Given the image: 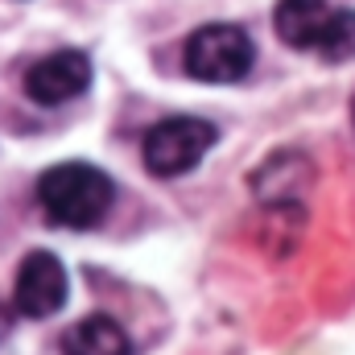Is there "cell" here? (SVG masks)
Listing matches in <instances>:
<instances>
[{
    "label": "cell",
    "instance_id": "cell-4",
    "mask_svg": "<svg viewBox=\"0 0 355 355\" xmlns=\"http://www.w3.org/2000/svg\"><path fill=\"white\" fill-rule=\"evenodd\" d=\"M252 37L240 25H202L186 42V75L198 83H240L252 71Z\"/></svg>",
    "mask_w": 355,
    "mask_h": 355
},
{
    "label": "cell",
    "instance_id": "cell-5",
    "mask_svg": "<svg viewBox=\"0 0 355 355\" xmlns=\"http://www.w3.org/2000/svg\"><path fill=\"white\" fill-rule=\"evenodd\" d=\"M91 87V58L83 50H58L46 54L25 71V95L42 107H58Z\"/></svg>",
    "mask_w": 355,
    "mask_h": 355
},
{
    "label": "cell",
    "instance_id": "cell-7",
    "mask_svg": "<svg viewBox=\"0 0 355 355\" xmlns=\"http://www.w3.org/2000/svg\"><path fill=\"white\" fill-rule=\"evenodd\" d=\"M62 355H132V343L116 318L91 314L62 335Z\"/></svg>",
    "mask_w": 355,
    "mask_h": 355
},
{
    "label": "cell",
    "instance_id": "cell-2",
    "mask_svg": "<svg viewBox=\"0 0 355 355\" xmlns=\"http://www.w3.org/2000/svg\"><path fill=\"white\" fill-rule=\"evenodd\" d=\"M272 29L293 50H322L327 58H343L355 46V12H339L327 0H277Z\"/></svg>",
    "mask_w": 355,
    "mask_h": 355
},
{
    "label": "cell",
    "instance_id": "cell-8",
    "mask_svg": "<svg viewBox=\"0 0 355 355\" xmlns=\"http://www.w3.org/2000/svg\"><path fill=\"white\" fill-rule=\"evenodd\" d=\"M352 116H355V103H352Z\"/></svg>",
    "mask_w": 355,
    "mask_h": 355
},
{
    "label": "cell",
    "instance_id": "cell-3",
    "mask_svg": "<svg viewBox=\"0 0 355 355\" xmlns=\"http://www.w3.org/2000/svg\"><path fill=\"white\" fill-rule=\"evenodd\" d=\"M215 124L198 120V116H170L162 124H153L145 132V145H141V157H145V170L153 178H182L190 174L215 145Z\"/></svg>",
    "mask_w": 355,
    "mask_h": 355
},
{
    "label": "cell",
    "instance_id": "cell-1",
    "mask_svg": "<svg viewBox=\"0 0 355 355\" xmlns=\"http://www.w3.org/2000/svg\"><path fill=\"white\" fill-rule=\"evenodd\" d=\"M112 198H116L112 178L87 162H62L37 178V202H42L46 219L58 227L87 232L95 223H103Z\"/></svg>",
    "mask_w": 355,
    "mask_h": 355
},
{
    "label": "cell",
    "instance_id": "cell-6",
    "mask_svg": "<svg viewBox=\"0 0 355 355\" xmlns=\"http://www.w3.org/2000/svg\"><path fill=\"white\" fill-rule=\"evenodd\" d=\"M67 302V268L54 252L37 248L17 268V310L25 318H50Z\"/></svg>",
    "mask_w": 355,
    "mask_h": 355
}]
</instances>
